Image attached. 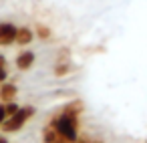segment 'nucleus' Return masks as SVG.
<instances>
[{
    "label": "nucleus",
    "mask_w": 147,
    "mask_h": 143,
    "mask_svg": "<svg viewBox=\"0 0 147 143\" xmlns=\"http://www.w3.org/2000/svg\"><path fill=\"white\" fill-rule=\"evenodd\" d=\"M83 113V101L75 99L69 101L59 115H55L49 123L69 141V143H77L79 141V115Z\"/></svg>",
    "instance_id": "obj_1"
},
{
    "label": "nucleus",
    "mask_w": 147,
    "mask_h": 143,
    "mask_svg": "<svg viewBox=\"0 0 147 143\" xmlns=\"http://www.w3.org/2000/svg\"><path fill=\"white\" fill-rule=\"evenodd\" d=\"M32 115H34V107H30V105L20 107L14 115L6 117V121L2 123V131H4V133H14V131L22 129V127L26 125V121H28Z\"/></svg>",
    "instance_id": "obj_2"
},
{
    "label": "nucleus",
    "mask_w": 147,
    "mask_h": 143,
    "mask_svg": "<svg viewBox=\"0 0 147 143\" xmlns=\"http://www.w3.org/2000/svg\"><path fill=\"white\" fill-rule=\"evenodd\" d=\"M16 30L12 22H0V47H10L16 42Z\"/></svg>",
    "instance_id": "obj_3"
},
{
    "label": "nucleus",
    "mask_w": 147,
    "mask_h": 143,
    "mask_svg": "<svg viewBox=\"0 0 147 143\" xmlns=\"http://www.w3.org/2000/svg\"><path fill=\"white\" fill-rule=\"evenodd\" d=\"M42 141H45V143H69L51 123H47V127L42 129Z\"/></svg>",
    "instance_id": "obj_4"
},
{
    "label": "nucleus",
    "mask_w": 147,
    "mask_h": 143,
    "mask_svg": "<svg viewBox=\"0 0 147 143\" xmlns=\"http://www.w3.org/2000/svg\"><path fill=\"white\" fill-rule=\"evenodd\" d=\"M16 93H18V89H16V85L14 83H0V101L2 103H10V101H14V97H16Z\"/></svg>",
    "instance_id": "obj_5"
},
{
    "label": "nucleus",
    "mask_w": 147,
    "mask_h": 143,
    "mask_svg": "<svg viewBox=\"0 0 147 143\" xmlns=\"http://www.w3.org/2000/svg\"><path fill=\"white\" fill-rule=\"evenodd\" d=\"M34 65V53L32 51H22L16 57V69L18 71H28Z\"/></svg>",
    "instance_id": "obj_6"
},
{
    "label": "nucleus",
    "mask_w": 147,
    "mask_h": 143,
    "mask_svg": "<svg viewBox=\"0 0 147 143\" xmlns=\"http://www.w3.org/2000/svg\"><path fill=\"white\" fill-rule=\"evenodd\" d=\"M32 40H34V30H30L28 26H20V28L16 30V45L26 47V45H30Z\"/></svg>",
    "instance_id": "obj_7"
},
{
    "label": "nucleus",
    "mask_w": 147,
    "mask_h": 143,
    "mask_svg": "<svg viewBox=\"0 0 147 143\" xmlns=\"http://www.w3.org/2000/svg\"><path fill=\"white\" fill-rule=\"evenodd\" d=\"M71 69H73V67H71L69 61H59V63L55 65V75H57V77H65V75L71 73Z\"/></svg>",
    "instance_id": "obj_8"
},
{
    "label": "nucleus",
    "mask_w": 147,
    "mask_h": 143,
    "mask_svg": "<svg viewBox=\"0 0 147 143\" xmlns=\"http://www.w3.org/2000/svg\"><path fill=\"white\" fill-rule=\"evenodd\" d=\"M34 34H36L40 40H49V38H51V28L45 26V24H36V26H34Z\"/></svg>",
    "instance_id": "obj_9"
},
{
    "label": "nucleus",
    "mask_w": 147,
    "mask_h": 143,
    "mask_svg": "<svg viewBox=\"0 0 147 143\" xmlns=\"http://www.w3.org/2000/svg\"><path fill=\"white\" fill-rule=\"evenodd\" d=\"M4 109H6V115L10 117V115H14V113H16V111H18L20 107H18V105H16L14 101H10V103H4Z\"/></svg>",
    "instance_id": "obj_10"
},
{
    "label": "nucleus",
    "mask_w": 147,
    "mask_h": 143,
    "mask_svg": "<svg viewBox=\"0 0 147 143\" xmlns=\"http://www.w3.org/2000/svg\"><path fill=\"white\" fill-rule=\"evenodd\" d=\"M6 109H4V103H0V127H2V123L6 121Z\"/></svg>",
    "instance_id": "obj_11"
},
{
    "label": "nucleus",
    "mask_w": 147,
    "mask_h": 143,
    "mask_svg": "<svg viewBox=\"0 0 147 143\" xmlns=\"http://www.w3.org/2000/svg\"><path fill=\"white\" fill-rule=\"evenodd\" d=\"M6 77H8V73H6V67H4V69H0V83H4Z\"/></svg>",
    "instance_id": "obj_12"
},
{
    "label": "nucleus",
    "mask_w": 147,
    "mask_h": 143,
    "mask_svg": "<svg viewBox=\"0 0 147 143\" xmlns=\"http://www.w3.org/2000/svg\"><path fill=\"white\" fill-rule=\"evenodd\" d=\"M4 67H6V59L0 55V69H4Z\"/></svg>",
    "instance_id": "obj_13"
},
{
    "label": "nucleus",
    "mask_w": 147,
    "mask_h": 143,
    "mask_svg": "<svg viewBox=\"0 0 147 143\" xmlns=\"http://www.w3.org/2000/svg\"><path fill=\"white\" fill-rule=\"evenodd\" d=\"M77 143H101V141H87V139H79Z\"/></svg>",
    "instance_id": "obj_14"
},
{
    "label": "nucleus",
    "mask_w": 147,
    "mask_h": 143,
    "mask_svg": "<svg viewBox=\"0 0 147 143\" xmlns=\"http://www.w3.org/2000/svg\"><path fill=\"white\" fill-rule=\"evenodd\" d=\"M0 143H8V141H6V139H4V137H0Z\"/></svg>",
    "instance_id": "obj_15"
}]
</instances>
